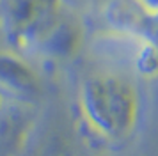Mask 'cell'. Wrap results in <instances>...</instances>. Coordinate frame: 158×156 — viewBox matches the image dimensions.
Returning a JSON list of instances; mask_svg holds the SVG:
<instances>
[{
	"instance_id": "cell-7",
	"label": "cell",
	"mask_w": 158,
	"mask_h": 156,
	"mask_svg": "<svg viewBox=\"0 0 158 156\" xmlns=\"http://www.w3.org/2000/svg\"><path fill=\"white\" fill-rule=\"evenodd\" d=\"M139 9L142 11L149 20L158 18V0H135Z\"/></svg>"
},
{
	"instance_id": "cell-2",
	"label": "cell",
	"mask_w": 158,
	"mask_h": 156,
	"mask_svg": "<svg viewBox=\"0 0 158 156\" xmlns=\"http://www.w3.org/2000/svg\"><path fill=\"white\" fill-rule=\"evenodd\" d=\"M66 9L64 0H0L2 34L16 53L36 55Z\"/></svg>"
},
{
	"instance_id": "cell-3",
	"label": "cell",
	"mask_w": 158,
	"mask_h": 156,
	"mask_svg": "<svg viewBox=\"0 0 158 156\" xmlns=\"http://www.w3.org/2000/svg\"><path fill=\"white\" fill-rule=\"evenodd\" d=\"M94 50L108 62V68L135 80L151 82L158 78V43L148 32L115 25L94 37Z\"/></svg>"
},
{
	"instance_id": "cell-6",
	"label": "cell",
	"mask_w": 158,
	"mask_h": 156,
	"mask_svg": "<svg viewBox=\"0 0 158 156\" xmlns=\"http://www.w3.org/2000/svg\"><path fill=\"white\" fill-rule=\"evenodd\" d=\"M85 41V30L80 18L66 9L37 50V57L50 60H69L78 53Z\"/></svg>"
},
{
	"instance_id": "cell-4",
	"label": "cell",
	"mask_w": 158,
	"mask_h": 156,
	"mask_svg": "<svg viewBox=\"0 0 158 156\" xmlns=\"http://www.w3.org/2000/svg\"><path fill=\"white\" fill-rule=\"evenodd\" d=\"M37 124L36 103L0 91V156H23Z\"/></svg>"
},
{
	"instance_id": "cell-5",
	"label": "cell",
	"mask_w": 158,
	"mask_h": 156,
	"mask_svg": "<svg viewBox=\"0 0 158 156\" xmlns=\"http://www.w3.org/2000/svg\"><path fill=\"white\" fill-rule=\"evenodd\" d=\"M0 91L22 101L37 103L43 94V80L23 55L0 51Z\"/></svg>"
},
{
	"instance_id": "cell-8",
	"label": "cell",
	"mask_w": 158,
	"mask_h": 156,
	"mask_svg": "<svg viewBox=\"0 0 158 156\" xmlns=\"http://www.w3.org/2000/svg\"><path fill=\"white\" fill-rule=\"evenodd\" d=\"M153 23H155V25H153V30H151L149 34H151V37L158 43V18L156 20H153Z\"/></svg>"
},
{
	"instance_id": "cell-1",
	"label": "cell",
	"mask_w": 158,
	"mask_h": 156,
	"mask_svg": "<svg viewBox=\"0 0 158 156\" xmlns=\"http://www.w3.org/2000/svg\"><path fill=\"white\" fill-rule=\"evenodd\" d=\"M77 113L87 138L105 149H121L135 138L144 99L133 76L114 68L89 73L77 91Z\"/></svg>"
}]
</instances>
